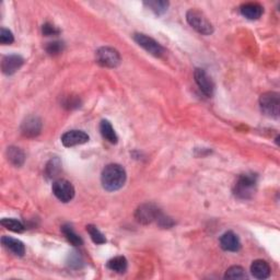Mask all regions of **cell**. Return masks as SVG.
Segmentation results:
<instances>
[{"mask_svg": "<svg viewBox=\"0 0 280 280\" xmlns=\"http://www.w3.org/2000/svg\"><path fill=\"white\" fill-rule=\"evenodd\" d=\"M145 6L148 7L150 10H152L156 14H163L167 8H169V2H164V0H149L146 2Z\"/></svg>", "mask_w": 280, "mask_h": 280, "instance_id": "obj_21", "label": "cell"}, {"mask_svg": "<svg viewBox=\"0 0 280 280\" xmlns=\"http://www.w3.org/2000/svg\"><path fill=\"white\" fill-rule=\"evenodd\" d=\"M100 131L103 136V138L106 139L108 143L110 144H117V140H119V137H117L116 132L113 128L110 123L106 120H103L100 124Z\"/></svg>", "mask_w": 280, "mask_h": 280, "instance_id": "obj_17", "label": "cell"}, {"mask_svg": "<svg viewBox=\"0 0 280 280\" xmlns=\"http://www.w3.org/2000/svg\"><path fill=\"white\" fill-rule=\"evenodd\" d=\"M240 11L243 17H245L248 20H257L262 17L264 12V8L257 3H247L243 4L240 7Z\"/></svg>", "mask_w": 280, "mask_h": 280, "instance_id": "obj_14", "label": "cell"}, {"mask_svg": "<svg viewBox=\"0 0 280 280\" xmlns=\"http://www.w3.org/2000/svg\"><path fill=\"white\" fill-rule=\"evenodd\" d=\"M260 106L262 112L271 119H278L280 113V95L277 92H266L261 95Z\"/></svg>", "mask_w": 280, "mask_h": 280, "instance_id": "obj_4", "label": "cell"}, {"mask_svg": "<svg viewBox=\"0 0 280 280\" xmlns=\"http://www.w3.org/2000/svg\"><path fill=\"white\" fill-rule=\"evenodd\" d=\"M101 182L102 186L107 191L119 190L126 182V171L120 164H108L102 172Z\"/></svg>", "mask_w": 280, "mask_h": 280, "instance_id": "obj_1", "label": "cell"}, {"mask_svg": "<svg viewBox=\"0 0 280 280\" xmlns=\"http://www.w3.org/2000/svg\"><path fill=\"white\" fill-rule=\"evenodd\" d=\"M24 60L20 55H9L6 56L2 63V69L5 75H13L23 65Z\"/></svg>", "mask_w": 280, "mask_h": 280, "instance_id": "obj_13", "label": "cell"}, {"mask_svg": "<svg viewBox=\"0 0 280 280\" xmlns=\"http://www.w3.org/2000/svg\"><path fill=\"white\" fill-rule=\"evenodd\" d=\"M42 32L45 36H51V35H57L60 33V30L56 26L50 23H45L42 27Z\"/></svg>", "mask_w": 280, "mask_h": 280, "instance_id": "obj_28", "label": "cell"}, {"mask_svg": "<svg viewBox=\"0 0 280 280\" xmlns=\"http://www.w3.org/2000/svg\"><path fill=\"white\" fill-rule=\"evenodd\" d=\"M61 169H62V163L60 159L54 158L48 162V164L46 166V174L48 178H55V176H57V174L61 172Z\"/></svg>", "mask_w": 280, "mask_h": 280, "instance_id": "obj_24", "label": "cell"}, {"mask_svg": "<svg viewBox=\"0 0 280 280\" xmlns=\"http://www.w3.org/2000/svg\"><path fill=\"white\" fill-rule=\"evenodd\" d=\"M188 24L203 35H210L213 33V26L203 12L196 9H190L186 13Z\"/></svg>", "mask_w": 280, "mask_h": 280, "instance_id": "obj_3", "label": "cell"}, {"mask_svg": "<svg viewBox=\"0 0 280 280\" xmlns=\"http://www.w3.org/2000/svg\"><path fill=\"white\" fill-rule=\"evenodd\" d=\"M194 77L197 86L200 87L201 91L206 95V97H212L213 92H215V83H213L212 79L208 76V73L204 69L197 68L194 72Z\"/></svg>", "mask_w": 280, "mask_h": 280, "instance_id": "obj_9", "label": "cell"}, {"mask_svg": "<svg viewBox=\"0 0 280 280\" xmlns=\"http://www.w3.org/2000/svg\"><path fill=\"white\" fill-rule=\"evenodd\" d=\"M2 225L6 228V229H8L13 232L20 233V232H23V230H24V226L22 225L20 221L17 219L5 218L2 220Z\"/></svg>", "mask_w": 280, "mask_h": 280, "instance_id": "obj_23", "label": "cell"}, {"mask_svg": "<svg viewBox=\"0 0 280 280\" xmlns=\"http://www.w3.org/2000/svg\"><path fill=\"white\" fill-rule=\"evenodd\" d=\"M95 56H97V62L103 67L115 68L121 64V55L113 47H101L97 50Z\"/></svg>", "mask_w": 280, "mask_h": 280, "instance_id": "obj_5", "label": "cell"}, {"mask_svg": "<svg viewBox=\"0 0 280 280\" xmlns=\"http://www.w3.org/2000/svg\"><path fill=\"white\" fill-rule=\"evenodd\" d=\"M7 156H8V160L13 165L21 166L24 163V153L23 151L17 148V147H10V148H8V150H7Z\"/></svg>", "mask_w": 280, "mask_h": 280, "instance_id": "obj_19", "label": "cell"}, {"mask_svg": "<svg viewBox=\"0 0 280 280\" xmlns=\"http://www.w3.org/2000/svg\"><path fill=\"white\" fill-rule=\"evenodd\" d=\"M51 189H53L54 195L63 203H69L75 197V188L67 180L55 181Z\"/></svg>", "mask_w": 280, "mask_h": 280, "instance_id": "obj_7", "label": "cell"}, {"mask_svg": "<svg viewBox=\"0 0 280 280\" xmlns=\"http://www.w3.org/2000/svg\"><path fill=\"white\" fill-rule=\"evenodd\" d=\"M270 266L266 261L256 260L250 266V272L256 279H267L270 276Z\"/></svg>", "mask_w": 280, "mask_h": 280, "instance_id": "obj_16", "label": "cell"}, {"mask_svg": "<svg viewBox=\"0 0 280 280\" xmlns=\"http://www.w3.org/2000/svg\"><path fill=\"white\" fill-rule=\"evenodd\" d=\"M134 40L139 46H142L145 50H147L149 54L153 56L161 57L164 54L163 47H162L156 40L150 38L148 35L143 33H137L134 35Z\"/></svg>", "mask_w": 280, "mask_h": 280, "instance_id": "obj_6", "label": "cell"}, {"mask_svg": "<svg viewBox=\"0 0 280 280\" xmlns=\"http://www.w3.org/2000/svg\"><path fill=\"white\" fill-rule=\"evenodd\" d=\"M247 276L241 266H232L226 271V279H245Z\"/></svg>", "mask_w": 280, "mask_h": 280, "instance_id": "obj_25", "label": "cell"}, {"mask_svg": "<svg viewBox=\"0 0 280 280\" xmlns=\"http://www.w3.org/2000/svg\"><path fill=\"white\" fill-rule=\"evenodd\" d=\"M257 187V175L245 173L240 175L234 185V195L240 200H250L255 194Z\"/></svg>", "mask_w": 280, "mask_h": 280, "instance_id": "obj_2", "label": "cell"}, {"mask_svg": "<svg viewBox=\"0 0 280 280\" xmlns=\"http://www.w3.org/2000/svg\"><path fill=\"white\" fill-rule=\"evenodd\" d=\"M87 231L90 234V237L95 244H104L106 242L104 234H103L95 226L93 225L87 226Z\"/></svg>", "mask_w": 280, "mask_h": 280, "instance_id": "obj_22", "label": "cell"}, {"mask_svg": "<svg viewBox=\"0 0 280 280\" xmlns=\"http://www.w3.org/2000/svg\"><path fill=\"white\" fill-rule=\"evenodd\" d=\"M106 266L108 269L117 272V274H124L127 270L128 263L124 256H116L107 262Z\"/></svg>", "mask_w": 280, "mask_h": 280, "instance_id": "obj_18", "label": "cell"}, {"mask_svg": "<svg viewBox=\"0 0 280 280\" xmlns=\"http://www.w3.org/2000/svg\"><path fill=\"white\" fill-rule=\"evenodd\" d=\"M2 243L7 249L10 250V252L16 256L21 257L25 254V246L20 240L13 239V238L7 237V235H5V237L2 238Z\"/></svg>", "mask_w": 280, "mask_h": 280, "instance_id": "obj_15", "label": "cell"}, {"mask_svg": "<svg viewBox=\"0 0 280 280\" xmlns=\"http://www.w3.org/2000/svg\"><path fill=\"white\" fill-rule=\"evenodd\" d=\"M46 50L49 55H58L64 50V43L60 41H55L49 43L46 46Z\"/></svg>", "mask_w": 280, "mask_h": 280, "instance_id": "obj_26", "label": "cell"}, {"mask_svg": "<svg viewBox=\"0 0 280 280\" xmlns=\"http://www.w3.org/2000/svg\"><path fill=\"white\" fill-rule=\"evenodd\" d=\"M81 263H82V261H81V257L77 253H73L69 256V266L79 268Z\"/></svg>", "mask_w": 280, "mask_h": 280, "instance_id": "obj_29", "label": "cell"}, {"mask_svg": "<svg viewBox=\"0 0 280 280\" xmlns=\"http://www.w3.org/2000/svg\"><path fill=\"white\" fill-rule=\"evenodd\" d=\"M160 213V209H158L154 205L144 204L136 210L135 217L138 222L143 225H149L153 221H157Z\"/></svg>", "mask_w": 280, "mask_h": 280, "instance_id": "obj_8", "label": "cell"}, {"mask_svg": "<svg viewBox=\"0 0 280 280\" xmlns=\"http://www.w3.org/2000/svg\"><path fill=\"white\" fill-rule=\"evenodd\" d=\"M220 246L227 252H238L241 248V241L234 232L228 231L221 235Z\"/></svg>", "mask_w": 280, "mask_h": 280, "instance_id": "obj_12", "label": "cell"}, {"mask_svg": "<svg viewBox=\"0 0 280 280\" xmlns=\"http://www.w3.org/2000/svg\"><path fill=\"white\" fill-rule=\"evenodd\" d=\"M14 41L13 34L8 29L3 27L2 30H0V43L3 44V45H10Z\"/></svg>", "mask_w": 280, "mask_h": 280, "instance_id": "obj_27", "label": "cell"}, {"mask_svg": "<svg viewBox=\"0 0 280 280\" xmlns=\"http://www.w3.org/2000/svg\"><path fill=\"white\" fill-rule=\"evenodd\" d=\"M88 142H89V136L82 130H69L62 136V143L67 148L77 145H83Z\"/></svg>", "mask_w": 280, "mask_h": 280, "instance_id": "obj_10", "label": "cell"}, {"mask_svg": "<svg viewBox=\"0 0 280 280\" xmlns=\"http://www.w3.org/2000/svg\"><path fill=\"white\" fill-rule=\"evenodd\" d=\"M22 134L26 137H36L40 135L42 130V122L38 116H29L27 119L22 123L21 126Z\"/></svg>", "mask_w": 280, "mask_h": 280, "instance_id": "obj_11", "label": "cell"}, {"mask_svg": "<svg viewBox=\"0 0 280 280\" xmlns=\"http://www.w3.org/2000/svg\"><path fill=\"white\" fill-rule=\"evenodd\" d=\"M62 231L65 234L66 239H67L73 246H80L83 244V240L81 239L80 235H78L75 230L72 229L70 225H64L62 227Z\"/></svg>", "mask_w": 280, "mask_h": 280, "instance_id": "obj_20", "label": "cell"}]
</instances>
